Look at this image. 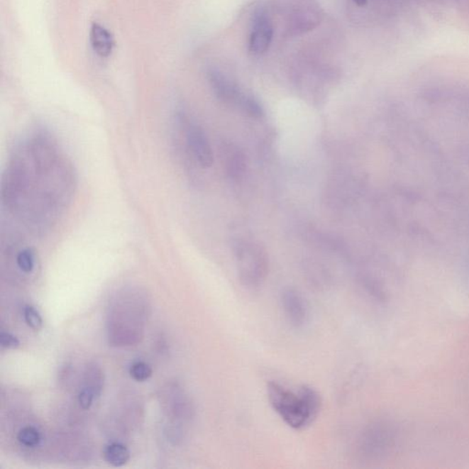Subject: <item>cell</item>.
I'll use <instances>...</instances> for the list:
<instances>
[{"label": "cell", "mask_w": 469, "mask_h": 469, "mask_svg": "<svg viewBox=\"0 0 469 469\" xmlns=\"http://www.w3.org/2000/svg\"><path fill=\"white\" fill-rule=\"evenodd\" d=\"M273 29L272 23L264 16H259L254 22L250 38V52L255 55L265 53L272 43Z\"/></svg>", "instance_id": "obj_8"}, {"label": "cell", "mask_w": 469, "mask_h": 469, "mask_svg": "<svg viewBox=\"0 0 469 469\" xmlns=\"http://www.w3.org/2000/svg\"><path fill=\"white\" fill-rule=\"evenodd\" d=\"M267 392L273 410L287 426L296 430L311 426L322 406L319 393L310 386L301 387L296 393L282 384L272 382L267 383Z\"/></svg>", "instance_id": "obj_2"}, {"label": "cell", "mask_w": 469, "mask_h": 469, "mask_svg": "<svg viewBox=\"0 0 469 469\" xmlns=\"http://www.w3.org/2000/svg\"><path fill=\"white\" fill-rule=\"evenodd\" d=\"M18 440L27 448H35L40 442V434L35 427L25 426L18 432Z\"/></svg>", "instance_id": "obj_11"}, {"label": "cell", "mask_w": 469, "mask_h": 469, "mask_svg": "<svg viewBox=\"0 0 469 469\" xmlns=\"http://www.w3.org/2000/svg\"><path fill=\"white\" fill-rule=\"evenodd\" d=\"M17 265L21 272L30 273L33 272L35 265V254L31 248H24L17 255Z\"/></svg>", "instance_id": "obj_14"}, {"label": "cell", "mask_w": 469, "mask_h": 469, "mask_svg": "<svg viewBox=\"0 0 469 469\" xmlns=\"http://www.w3.org/2000/svg\"><path fill=\"white\" fill-rule=\"evenodd\" d=\"M89 39L94 52L100 57H109L114 50V38L101 24L94 23L90 28Z\"/></svg>", "instance_id": "obj_9"}, {"label": "cell", "mask_w": 469, "mask_h": 469, "mask_svg": "<svg viewBox=\"0 0 469 469\" xmlns=\"http://www.w3.org/2000/svg\"><path fill=\"white\" fill-rule=\"evenodd\" d=\"M239 280L248 288L259 287L269 272V257L265 248L255 242H239L235 248Z\"/></svg>", "instance_id": "obj_3"}, {"label": "cell", "mask_w": 469, "mask_h": 469, "mask_svg": "<svg viewBox=\"0 0 469 469\" xmlns=\"http://www.w3.org/2000/svg\"><path fill=\"white\" fill-rule=\"evenodd\" d=\"M24 318L27 325L34 331H40L43 329V317L35 307L26 305L24 308Z\"/></svg>", "instance_id": "obj_15"}, {"label": "cell", "mask_w": 469, "mask_h": 469, "mask_svg": "<svg viewBox=\"0 0 469 469\" xmlns=\"http://www.w3.org/2000/svg\"><path fill=\"white\" fill-rule=\"evenodd\" d=\"M130 374L136 382H143L153 376V368L146 362L136 361L131 365Z\"/></svg>", "instance_id": "obj_13"}, {"label": "cell", "mask_w": 469, "mask_h": 469, "mask_svg": "<svg viewBox=\"0 0 469 469\" xmlns=\"http://www.w3.org/2000/svg\"><path fill=\"white\" fill-rule=\"evenodd\" d=\"M282 310L288 322L294 327H302L307 322L308 308L303 296L294 288H286L282 292Z\"/></svg>", "instance_id": "obj_4"}, {"label": "cell", "mask_w": 469, "mask_h": 469, "mask_svg": "<svg viewBox=\"0 0 469 469\" xmlns=\"http://www.w3.org/2000/svg\"><path fill=\"white\" fill-rule=\"evenodd\" d=\"M189 149L204 168H209L214 163V154L209 138L204 131L195 124H189L187 131Z\"/></svg>", "instance_id": "obj_5"}, {"label": "cell", "mask_w": 469, "mask_h": 469, "mask_svg": "<svg viewBox=\"0 0 469 469\" xmlns=\"http://www.w3.org/2000/svg\"><path fill=\"white\" fill-rule=\"evenodd\" d=\"M94 398V393L92 390L86 387V388H84L79 392V395H78V402H79L82 409H84V410H88V409H90L91 406L93 404Z\"/></svg>", "instance_id": "obj_17"}, {"label": "cell", "mask_w": 469, "mask_h": 469, "mask_svg": "<svg viewBox=\"0 0 469 469\" xmlns=\"http://www.w3.org/2000/svg\"><path fill=\"white\" fill-rule=\"evenodd\" d=\"M104 458L112 467L119 468L127 464L131 459V452L121 443H109L104 448Z\"/></svg>", "instance_id": "obj_10"}, {"label": "cell", "mask_w": 469, "mask_h": 469, "mask_svg": "<svg viewBox=\"0 0 469 469\" xmlns=\"http://www.w3.org/2000/svg\"><path fill=\"white\" fill-rule=\"evenodd\" d=\"M353 1L360 7H363V6L367 4L368 0H353Z\"/></svg>", "instance_id": "obj_18"}, {"label": "cell", "mask_w": 469, "mask_h": 469, "mask_svg": "<svg viewBox=\"0 0 469 469\" xmlns=\"http://www.w3.org/2000/svg\"><path fill=\"white\" fill-rule=\"evenodd\" d=\"M241 109L247 114L248 116H251L253 118H260L264 115V110L263 106L258 100L255 99L254 97L250 96H245L244 94L243 99H242L241 102L239 103V106Z\"/></svg>", "instance_id": "obj_12"}, {"label": "cell", "mask_w": 469, "mask_h": 469, "mask_svg": "<svg viewBox=\"0 0 469 469\" xmlns=\"http://www.w3.org/2000/svg\"><path fill=\"white\" fill-rule=\"evenodd\" d=\"M70 163L47 135H34L16 150L2 181V202L28 225L53 223L75 187Z\"/></svg>", "instance_id": "obj_1"}, {"label": "cell", "mask_w": 469, "mask_h": 469, "mask_svg": "<svg viewBox=\"0 0 469 469\" xmlns=\"http://www.w3.org/2000/svg\"><path fill=\"white\" fill-rule=\"evenodd\" d=\"M209 80L211 87L217 99L228 105L239 106L244 94L241 92L235 84L226 79L225 75L216 70L209 72Z\"/></svg>", "instance_id": "obj_6"}, {"label": "cell", "mask_w": 469, "mask_h": 469, "mask_svg": "<svg viewBox=\"0 0 469 469\" xmlns=\"http://www.w3.org/2000/svg\"><path fill=\"white\" fill-rule=\"evenodd\" d=\"M0 345L3 348L16 349L20 348L21 342L17 336L11 333L2 331L0 333Z\"/></svg>", "instance_id": "obj_16"}, {"label": "cell", "mask_w": 469, "mask_h": 469, "mask_svg": "<svg viewBox=\"0 0 469 469\" xmlns=\"http://www.w3.org/2000/svg\"><path fill=\"white\" fill-rule=\"evenodd\" d=\"M222 153L226 175L232 180H241L247 171V157L243 150L229 143L223 144Z\"/></svg>", "instance_id": "obj_7"}]
</instances>
